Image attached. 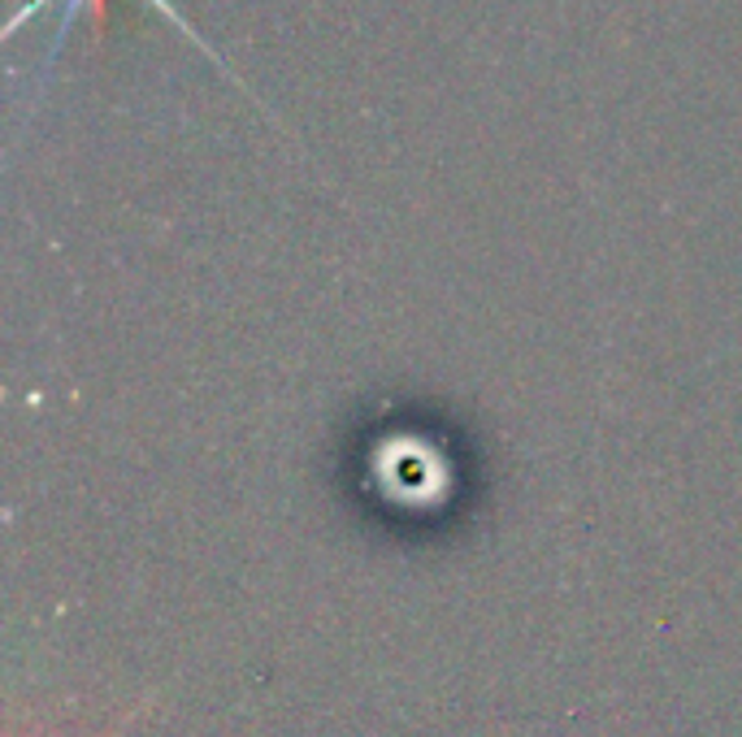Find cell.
<instances>
[{
  "instance_id": "cell-1",
  "label": "cell",
  "mask_w": 742,
  "mask_h": 737,
  "mask_svg": "<svg viewBox=\"0 0 742 737\" xmlns=\"http://www.w3.org/2000/svg\"><path fill=\"white\" fill-rule=\"evenodd\" d=\"M35 4H44V0H35Z\"/></svg>"
}]
</instances>
